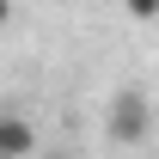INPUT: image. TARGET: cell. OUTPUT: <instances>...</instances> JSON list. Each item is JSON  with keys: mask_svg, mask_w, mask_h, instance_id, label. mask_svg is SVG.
I'll return each instance as SVG.
<instances>
[{"mask_svg": "<svg viewBox=\"0 0 159 159\" xmlns=\"http://www.w3.org/2000/svg\"><path fill=\"white\" fill-rule=\"evenodd\" d=\"M6 19H12V0H0V31H6Z\"/></svg>", "mask_w": 159, "mask_h": 159, "instance_id": "cell-4", "label": "cell"}, {"mask_svg": "<svg viewBox=\"0 0 159 159\" xmlns=\"http://www.w3.org/2000/svg\"><path fill=\"white\" fill-rule=\"evenodd\" d=\"M110 141L116 147H141V141L153 135V104H147V92H135V86H122L116 98H110Z\"/></svg>", "mask_w": 159, "mask_h": 159, "instance_id": "cell-1", "label": "cell"}, {"mask_svg": "<svg viewBox=\"0 0 159 159\" xmlns=\"http://www.w3.org/2000/svg\"><path fill=\"white\" fill-rule=\"evenodd\" d=\"M37 153V122L19 110H0V159H31Z\"/></svg>", "mask_w": 159, "mask_h": 159, "instance_id": "cell-2", "label": "cell"}, {"mask_svg": "<svg viewBox=\"0 0 159 159\" xmlns=\"http://www.w3.org/2000/svg\"><path fill=\"white\" fill-rule=\"evenodd\" d=\"M129 6V19H159V0H122Z\"/></svg>", "mask_w": 159, "mask_h": 159, "instance_id": "cell-3", "label": "cell"}]
</instances>
